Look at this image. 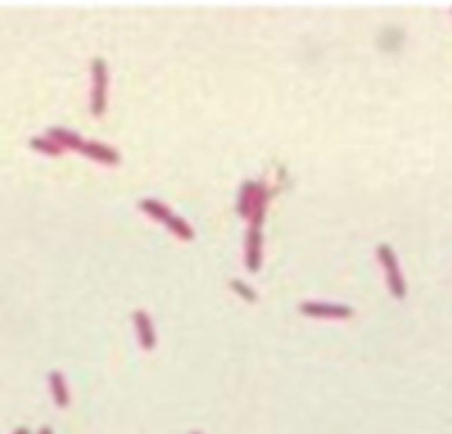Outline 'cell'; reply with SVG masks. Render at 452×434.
Returning a JSON list of instances; mask_svg holds the SVG:
<instances>
[{
	"mask_svg": "<svg viewBox=\"0 0 452 434\" xmlns=\"http://www.w3.org/2000/svg\"><path fill=\"white\" fill-rule=\"evenodd\" d=\"M268 188L257 182H246L239 190V202H237V213L242 217L250 219V226H259L264 219V210L268 204Z\"/></svg>",
	"mask_w": 452,
	"mask_h": 434,
	"instance_id": "1",
	"label": "cell"
},
{
	"mask_svg": "<svg viewBox=\"0 0 452 434\" xmlns=\"http://www.w3.org/2000/svg\"><path fill=\"white\" fill-rule=\"evenodd\" d=\"M91 73H93V87H91V113L102 115L107 111V89H109V69L107 60L96 56L91 60Z\"/></svg>",
	"mask_w": 452,
	"mask_h": 434,
	"instance_id": "2",
	"label": "cell"
},
{
	"mask_svg": "<svg viewBox=\"0 0 452 434\" xmlns=\"http://www.w3.org/2000/svg\"><path fill=\"white\" fill-rule=\"evenodd\" d=\"M377 255H380V262L386 270V282H388V288L395 295L397 299H404L406 297V282L399 273V264H397V255L391 244H380L377 246Z\"/></svg>",
	"mask_w": 452,
	"mask_h": 434,
	"instance_id": "3",
	"label": "cell"
},
{
	"mask_svg": "<svg viewBox=\"0 0 452 434\" xmlns=\"http://www.w3.org/2000/svg\"><path fill=\"white\" fill-rule=\"evenodd\" d=\"M311 317H353V308L346 304H326V302H306L299 308Z\"/></svg>",
	"mask_w": 452,
	"mask_h": 434,
	"instance_id": "4",
	"label": "cell"
},
{
	"mask_svg": "<svg viewBox=\"0 0 452 434\" xmlns=\"http://www.w3.org/2000/svg\"><path fill=\"white\" fill-rule=\"evenodd\" d=\"M246 268L250 273H257L259 264H262V233L259 226H250L248 235H246Z\"/></svg>",
	"mask_w": 452,
	"mask_h": 434,
	"instance_id": "5",
	"label": "cell"
},
{
	"mask_svg": "<svg viewBox=\"0 0 452 434\" xmlns=\"http://www.w3.org/2000/svg\"><path fill=\"white\" fill-rule=\"evenodd\" d=\"M85 155L93 157V160L98 162H104V164H118L120 162V153L113 149L109 144H102V142H96V140H87L82 142V149H80Z\"/></svg>",
	"mask_w": 452,
	"mask_h": 434,
	"instance_id": "6",
	"label": "cell"
},
{
	"mask_svg": "<svg viewBox=\"0 0 452 434\" xmlns=\"http://www.w3.org/2000/svg\"><path fill=\"white\" fill-rule=\"evenodd\" d=\"M133 324H135V331H138V342L144 351H153L155 348V331H153V324L149 319V315L144 310H135L133 315Z\"/></svg>",
	"mask_w": 452,
	"mask_h": 434,
	"instance_id": "7",
	"label": "cell"
},
{
	"mask_svg": "<svg viewBox=\"0 0 452 434\" xmlns=\"http://www.w3.org/2000/svg\"><path fill=\"white\" fill-rule=\"evenodd\" d=\"M47 137H51L56 144H60L62 149H78V151L82 149V137L73 131L62 129V126H51L47 131Z\"/></svg>",
	"mask_w": 452,
	"mask_h": 434,
	"instance_id": "8",
	"label": "cell"
},
{
	"mask_svg": "<svg viewBox=\"0 0 452 434\" xmlns=\"http://www.w3.org/2000/svg\"><path fill=\"white\" fill-rule=\"evenodd\" d=\"M49 390H51V395H54L58 408L69 406V390H67V384H65V379H62L60 370H51L49 373Z\"/></svg>",
	"mask_w": 452,
	"mask_h": 434,
	"instance_id": "9",
	"label": "cell"
},
{
	"mask_svg": "<svg viewBox=\"0 0 452 434\" xmlns=\"http://www.w3.org/2000/svg\"><path fill=\"white\" fill-rule=\"evenodd\" d=\"M146 213H149L151 217H155V219H160V221H164V224H169V221L173 219V213L169 208H166L162 202H157V199H151V197H146V199H142V204H140Z\"/></svg>",
	"mask_w": 452,
	"mask_h": 434,
	"instance_id": "10",
	"label": "cell"
},
{
	"mask_svg": "<svg viewBox=\"0 0 452 434\" xmlns=\"http://www.w3.org/2000/svg\"><path fill=\"white\" fill-rule=\"evenodd\" d=\"M29 144H31V149H36V151H40V153H47V155H60V153H62V146L56 144V142L51 140V137H47V135L31 137Z\"/></svg>",
	"mask_w": 452,
	"mask_h": 434,
	"instance_id": "11",
	"label": "cell"
},
{
	"mask_svg": "<svg viewBox=\"0 0 452 434\" xmlns=\"http://www.w3.org/2000/svg\"><path fill=\"white\" fill-rule=\"evenodd\" d=\"M230 288L237 290V293L242 295V297L246 299V302H255V299H257V293H255L253 288H250L248 284L242 282V279H230Z\"/></svg>",
	"mask_w": 452,
	"mask_h": 434,
	"instance_id": "12",
	"label": "cell"
},
{
	"mask_svg": "<svg viewBox=\"0 0 452 434\" xmlns=\"http://www.w3.org/2000/svg\"><path fill=\"white\" fill-rule=\"evenodd\" d=\"M12 434H29V428H25V426H23V428H16Z\"/></svg>",
	"mask_w": 452,
	"mask_h": 434,
	"instance_id": "13",
	"label": "cell"
},
{
	"mask_svg": "<svg viewBox=\"0 0 452 434\" xmlns=\"http://www.w3.org/2000/svg\"><path fill=\"white\" fill-rule=\"evenodd\" d=\"M38 434H54V430H51L49 426H43V428H40V432H38Z\"/></svg>",
	"mask_w": 452,
	"mask_h": 434,
	"instance_id": "14",
	"label": "cell"
},
{
	"mask_svg": "<svg viewBox=\"0 0 452 434\" xmlns=\"http://www.w3.org/2000/svg\"><path fill=\"white\" fill-rule=\"evenodd\" d=\"M191 434H202V432H191Z\"/></svg>",
	"mask_w": 452,
	"mask_h": 434,
	"instance_id": "15",
	"label": "cell"
}]
</instances>
